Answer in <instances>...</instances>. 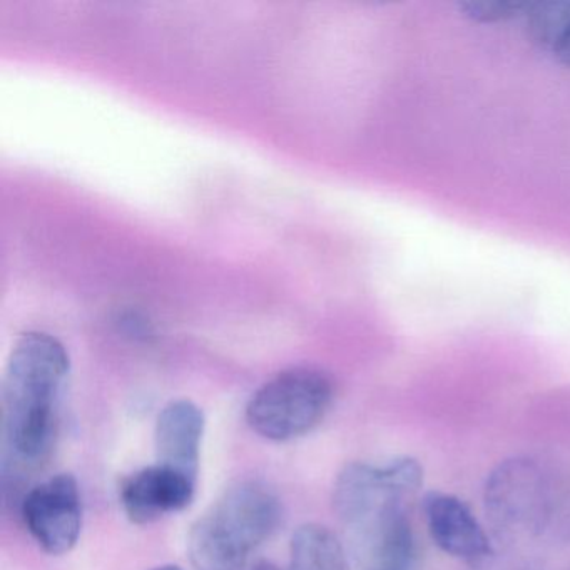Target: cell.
Segmentation results:
<instances>
[{
  "label": "cell",
  "instance_id": "1",
  "mask_svg": "<svg viewBox=\"0 0 570 570\" xmlns=\"http://www.w3.org/2000/svg\"><path fill=\"white\" fill-rule=\"evenodd\" d=\"M423 485L419 460L355 462L340 473L333 505L360 570H410L415 559L410 505Z\"/></svg>",
  "mask_w": 570,
  "mask_h": 570
},
{
  "label": "cell",
  "instance_id": "2",
  "mask_svg": "<svg viewBox=\"0 0 570 570\" xmlns=\"http://www.w3.org/2000/svg\"><path fill=\"white\" fill-rule=\"evenodd\" d=\"M71 362L65 345L28 332L12 346L2 382L4 469H32L48 459L58 439Z\"/></svg>",
  "mask_w": 570,
  "mask_h": 570
},
{
  "label": "cell",
  "instance_id": "3",
  "mask_svg": "<svg viewBox=\"0 0 570 570\" xmlns=\"http://www.w3.org/2000/svg\"><path fill=\"white\" fill-rule=\"evenodd\" d=\"M333 402V383L318 370L292 368L266 382L246 406V420L258 435L288 442L322 423Z\"/></svg>",
  "mask_w": 570,
  "mask_h": 570
},
{
  "label": "cell",
  "instance_id": "4",
  "mask_svg": "<svg viewBox=\"0 0 570 570\" xmlns=\"http://www.w3.org/2000/svg\"><path fill=\"white\" fill-rule=\"evenodd\" d=\"M483 503L500 540L532 539L549 522V482L533 460H503L487 479Z\"/></svg>",
  "mask_w": 570,
  "mask_h": 570
},
{
  "label": "cell",
  "instance_id": "5",
  "mask_svg": "<svg viewBox=\"0 0 570 570\" xmlns=\"http://www.w3.org/2000/svg\"><path fill=\"white\" fill-rule=\"evenodd\" d=\"M22 517L38 546L51 556L75 549L82 529L78 480L58 473L38 483L22 500Z\"/></svg>",
  "mask_w": 570,
  "mask_h": 570
},
{
  "label": "cell",
  "instance_id": "6",
  "mask_svg": "<svg viewBox=\"0 0 570 570\" xmlns=\"http://www.w3.org/2000/svg\"><path fill=\"white\" fill-rule=\"evenodd\" d=\"M209 515L248 553L275 533L283 517L278 495L259 480L229 487Z\"/></svg>",
  "mask_w": 570,
  "mask_h": 570
},
{
  "label": "cell",
  "instance_id": "7",
  "mask_svg": "<svg viewBox=\"0 0 570 570\" xmlns=\"http://www.w3.org/2000/svg\"><path fill=\"white\" fill-rule=\"evenodd\" d=\"M422 512L426 530L442 552L470 563L483 562L493 556L485 529L459 497L432 490L423 497Z\"/></svg>",
  "mask_w": 570,
  "mask_h": 570
},
{
  "label": "cell",
  "instance_id": "8",
  "mask_svg": "<svg viewBox=\"0 0 570 570\" xmlns=\"http://www.w3.org/2000/svg\"><path fill=\"white\" fill-rule=\"evenodd\" d=\"M198 480L156 462L126 480L121 505L129 520L139 525L181 512L191 505Z\"/></svg>",
  "mask_w": 570,
  "mask_h": 570
},
{
  "label": "cell",
  "instance_id": "9",
  "mask_svg": "<svg viewBox=\"0 0 570 570\" xmlns=\"http://www.w3.org/2000/svg\"><path fill=\"white\" fill-rule=\"evenodd\" d=\"M205 413L191 400L169 402L156 420V459L161 465L198 480Z\"/></svg>",
  "mask_w": 570,
  "mask_h": 570
},
{
  "label": "cell",
  "instance_id": "10",
  "mask_svg": "<svg viewBox=\"0 0 570 570\" xmlns=\"http://www.w3.org/2000/svg\"><path fill=\"white\" fill-rule=\"evenodd\" d=\"M188 552L196 570H248L249 553L209 513L189 530Z\"/></svg>",
  "mask_w": 570,
  "mask_h": 570
},
{
  "label": "cell",
  "instance_id": "11",
  "mask_svg": "<svg viewBox=\"0 0 570 570\" xmlns=\"http://www.w3.org/2000/svg\"><path fill=\"white\" fill-rule=\"evenodd\" d=\"M289 570H350V567L335 533L318 523H306L293 535Z\"/></svg>",
  "mask_w": 570,
  "mask_h": 570
},
{
  "label": "cell",
  "instance_id": "12",
  "mask_svg": "<svg viewBox=\"0 0 570 570\" xmlns=\"http://www.w3.org/2000/svg\"><path fill=\"white\" fill-rule=\"evenodd\" d=\"M525 26L533 45L553 55L570 35V0L533 2Z\"/></svg>",
  "mask_w": 570,
  "mask_h": 570
},
{
  "label": "cell",
  "instance_id": "13",
  "mask_svg": "<svg viewBox=\"0 0 570 570\" xmlns=\"http://www.w3.org/2000/svg\"><path fill=\"white\" fill-rule=\"evenodd\" d=\"M533 2H492V0H472L459 4L460 12L476 24H505L510 21H525L532 11Z\"/></svg>",
  "mask_w": 570,
  "mask_h": 570
},
{
  "label": "cell",
  "instance_id": "14",
  "mask_svg": "<svg viewBox=\"0 0 570 570\" xmlns=\"http://www.w3.org/2000/svg\"><path fill=\"white\" fill-rule=\"evenodd\" d=\"M553 56H556L557 61H559L560 65L566 66V68H570V35L567 36L566 41L559 46V49L553 52Z\"/></svg>",
  "mask_w": 570,
  "mask_h": 570
},
{
  "label": "cell",
  "instance_id": "15",
  "mask_svg": "<svg viewBox=\"0 0 570 570\" xmlns=\"http://www.w3.org/2000/svg\"><path fill=\"white\" fill-rule=\"evenodd\" d=\"M155 570H183L181 567H176V566H163V567H158V569H155Z\"/></svg>",
  "mask_w": 570,
  "mask_h": 570
}]
</instances>
